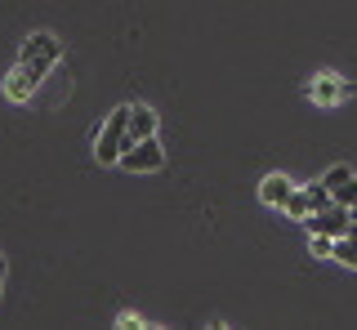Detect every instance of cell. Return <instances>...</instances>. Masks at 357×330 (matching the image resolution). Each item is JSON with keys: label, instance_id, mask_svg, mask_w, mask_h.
Returning <instances> with one entry per match:
<instances>
[{"label": "cell", "instance_id": "8fae6325", "mask_svg": "<svg viewBox=\"0 0 357 330\" xmlns=\"http://www.w3.org/2000/svg\"><path fill=\"white\" fill-rule=\"evenodd\" d=\"M335 263H344V268H357V228H349L344 237H335Z\"/></svg>", "mask_w": 357, "mask_h": 330}, {"label": "cell", "instance_id": "5bb4252c", "mask_svg": "<svg viewBox=\"0 0 357 330\" xmlns=\"http://www.w3.org/2000/svg\"><path fill=\"white\" fill-rule=\"evenodd\" d=\"M0 290H5V255H0Z\"/></svg>", "mask_w": 357, "mask_h": 330}, {"label": "cell", "instance_id": "52a82bcc", "mask_svg": "<svg viewBox=\"0 0 357 330\" xmlns=\"http://www.w3.org/2000/svg\"><path fill=\"white\" fill-rule=\"evenodd\" d=\"M349 94H353V85H349V81H340L335 72H321L317 81L308 85V98H317L321 107H335V103H344Z\"/></svg>", "mask_w": 357, "mask_h": 330}, {"label": "cell", "instance_id": "9a60e30c", "mask_svg": "<svg viewBox=\"0 0 357 330\" xmlns=\"http://www.w3.org/2000/svg\"><path fill=\"white\" fill-rule=\"evenodd\" d=\"M349 219H353V228H357V201H353V205H349Z\"/></svg>", "mask_w": 357, "mask_h": 330}, {"label": "cell", "instance_id": "8992f818", "mask_svg": "<svg viewBox=\"0 0 357 330\" xmlns=\"http://www.w3.org/2000/svg\"><path fill=\"white\" fill-rule=\"evenodd\" d=\"M321 183L331 188V201H340V205H353L357 201V174H353V165H331V170L321 174Z\"/></svg>", "mask_w": 357, "mask_h": 330}, {"label": "cell", "instance_id": "5b68a950", "mask_svg": "<svg viewBox=\"0 0 357 330\" xmlns=\"http://www.w3.org/2000/svg\"><path fill=\"white\" fill-rule=\"evenodd\" d=\"M304 228H308V233H321V237H344V233L353 228V219H349V205L331 201L326 210L308 214V219H304Z\"/></svg>", "mask_w": 357, "mask_h": 330}, {"label": "cell", "instance_id": "7a4b0ae2", "mask_svg": "<svg viewBox=\"0 0 357 330\" xmlns=\"http://www.w3.org/2000/svg\"><path fill=\"white\" fill-rule=\"evenodd\" d=\"M130 107L134 103L112 107L107 120L98 125V134H94V161L98 165H116L121 161V152H126V143H130Z\"/></svg>", "mask_w": 357, "mask_h": 330}, {"label": "cell", "instance_id": "7c38bea8", "mask_svg": "<svg viewBox=\"0 0 357 330\" xmlns=\"http://www.w3.org/2000/svg\"><path fill=\"white\" fill-rule=\"evenodd\" d=\"M308 250L317 259H335V237H321V233H308Z\"/></svg>", "mask_w": 357, "mask_h": 330}, {"label": "cell", "instance_id": "30bf717a", "mask_svg": "<svg viewBox=\"0 0 357 330\" xmlns=\"http://www.w3.org/2000/svg\"><path fill=\"white\" fill-rule=\"evenodd\" d=\"M36 90H40V85L31 81V76L22 72V68H14V72L5 76V98H9V103H27V98L36 94Z\"/></svg>", "mask_w": 357, "mask_h": 330}, {"label": "cell", "instance_id": "6da1fadb", "mask_svg": "<svg viewBox=\"0 0 357 330\" xmlns=\"http://www.w3.org/2000/svg\"><path fill=\"white\" fill-rule=\"evenodd\" d=\"M59 58H63V45H59V36H54V31H31V36L22 40V49H18V68L27 72L36 85L54 68H59Z\"/></svg>", "mask_w": 357, "mask_h": 330}, {"label": "cell", "instance_id": "3957f363", "mask_svg": "<svg viewBox=\"0 0 357 330\" xmlns=\"http://www.w3.org/2000/svg\"><path fill=\"white\" fill-rule=\"evenodd\" d=\"M121 170H130V174H156L165 165V148L156 143V134L152 139H139V143H130L126 152H121Z\"/></svg>", "mask_w": 357, "mask_h": 330}, {"label": "cell", "instance_id": "9c48e42d", "mask_svg": "<svg viewBox=\"0 0 357 330\" xmlns=\"http://www.w3.org/2000/svg\"><path fill=\"white\" fill-rule=\"evenodd\" d=\"M156 125H161V116H156L148 103H134V107H130V143L152 139V134H156ZM130 143H126V148H130Z\"/></svg>", "mask_w": 357, "mask_h": 330}, {"label": "cell", "instance_id": "ba28073f", "mask_svg": "<svg viewBox=\"0 0 357 330\" xmlns=\"http://www.w3.org/2000/svg\"><path fill=\"white\" fill-rule=\"evenodd\" d=\"M290 196H295V183H290L286 174H268V179L259 183V201L273 205V210H286Z\"/></svg>", "mask_w": 357, "mask_h": 330}, {"label": "cell", "instance_id": "4fadbf2b", "mask_svg": "<svg viewBox=\"0 0 357 330\" xmlns=\"http://www.w3.org/2000/svg\"><path fill=\"white\" fill-rule=\"evenodd\" d=\"M116 326H121V330H134V326H143V322H139L134 313H121V317H116Z\"/></svg>", "mask_w": 357, "mask_h": 330}, {"label": "cell", "instance_id": "277c9868", "mask_svg": "<svg viewBox=\"0 0 357 330\" xmlns=\"http://www.w3.org/2000/svg\"><path fill=\"white\" fill-rule=\"evenodd\" d=\"M331 205V188L326 183H304V188H295V196L286 201V214L290 219H308V214H317V210H326Z\"/></svg>", "mask_w": 357, "mask_h": 330}]
</instances>
